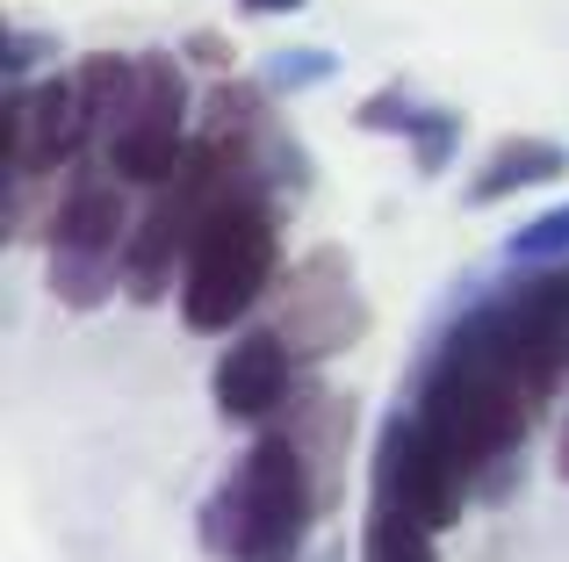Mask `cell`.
Returning a JSON list of instances; mask_svg holds the SVG:
<instances>
[{
  "label": "cell",
  "mask_w": 569,
  "mask_h": 562,
  "mask_svg": "<svg viewBox=\"0 0 569 562\" xmlns=\"http://www.w3.org/2000/svg\"><path fill=\"white\" fill-rule=\"evenodd\" d=\"M411 411H418V425L440 440V454L461 469V476L483 483V491H498L505 462L519 454L527 419L541 404L519 390V375L469 332V324H455L447 347L432 353V368L418 375V404Z\"/></svg>",
  "instance_id": "6da1fadb"
},
{
  "label": "cell",
  "mask_w": 569,
  "mask_h": 562,
  "mask_svg": "<svg viewBox=\"0 0 569 562\" xmlns=\"http://www.w3.org/2000/svg\"><path fill=\"white\" fill-rule=\"evenodd\" d=\"M310 512H318V483H310L303 454L289 433L252 440V454L209 491L202 541L217 562H289L303 541Z\"/></svg>",
  "instance_id": "7a4b0ae2"
},
{
  "label": "cell",
  "mask_w": 569,
  "mask_h": 562,
  "mask_svg": "<svg viewBox=\"0 0 569 562\" xmlns=\"http://www.w3.org/2000/svg\"><path fill=\"white\" fill-rule=\"evenodd\" d=\"M274 260H281L274 202L267 195L223 202V210L202 224V239H194V253L181 268V318L194 332H231V324L267 295Z\"/></svg>",
  "instance_id": "3957f363"
},
{
  "label": "cell",
  "mask_w": 569,
  "mask_h": 562,
  "mask_svg": "<svg viewBox=\"0 0 569 562\" xmlns=\"http://www.w3.org/2000/svg\"><path fill=\"white\" fill-rule=\"evenodd\" d=\"M130 210H123V188L87 173L58 195L51 210V295L72 310H94L116 295L123 281V253H130Z\"/></svg>",
  "instance_id": "277c9868"
},
{
  "label": "cell",
  "mask_w": 569,
  "mask_h": 562,
  "mask_svg": "<svg viewBox=\"0 0 569 562\" xmlns=\"http://www.w3.org/2000/svg\"><path fill=\"white\" fill-rule=\"evenodd\" d=\"M188 72L173 51H144L138 58V101H130V123L109 138V167L116 181L138 188H167L188 167Z\"/></svg>",
  "instance_id": "5b68a950"
},
{
  "label": "cell",
  "mask_w": 569,
  "mask_h": 562,
  "mask_svg": "<svg viewBox=\"0 0 569 562\" xmlns=\"http://www.w3.org/2000/svg\"><path fill=\"white\" fill-rule=\"evenodd\" d=\"M376 505L411 512L418 526L447 534L469 505V476L440 454V440L418 425V411H389L382 419V448H376Z\"/></svg>",
  "instance_id": "8992f818"
},
{
  "label": "cell",
  "mask_w": 569,
  "mask_h": 562,
  "mask_svg": "<svg viewBox=\"0 0 569 562\" xmlns=\"http://www.w3.org/2000/svg\"><path fill=\"white\" fill-rule=\"evenodd\" d=\"M274 332L289 339L296 361H325V353L353 347V339L368 332V303H361V289H353V268H347L339 245H318V253H303L289 268Z\"/></svg>",
  "instance_id": "52a82bcc"
},
{
  "label": "cell",
  "mask_w": 569,
  "mask_h": 562,
  "mask_svg": "<svg viewBox=\"0 0 569 562\" xmlns=\"http://www.w3.org/2000/svg\"><path fill=\"white\" fill-rule=\"evenodd\" d=\"M94 144L80 80H43V87H8V181L58 173Z\"/></svg>",
  "instance_id": "ba28073f"
},
{
  "label": "cell",
  "mask_w": 569,
  "mask_h": 562,
  "mask_svg": "<svg viewBox=\"0 0 569 562\" xmlns=\"http://www.w3.org/2000/svg\"><path fill=\"white\" fill-rule=\"evenodd\" d=\"M289 375H296V353L281 332H238L217 361V411L238 425H260L289 404Z\"/></svg>",
  "instance_id": "9c48e42d"
},
{
  "label": "cell",
  "mask_w": 569,
  "mask_h": 562,
  "mask_svg": "<svg viewBox=\"0 0 569 562\" xmlns=\"http://www.w3.org/2000/svg\"><path fill=\"white\" fill-rule=\"evenodd\" d=\"M361 130H397V138H411L418 173H440L447 152L461 144V116L455 109H426V101L397 94V87H382V94L361 101Z\"/></svg>",
  "instance_id": "30bf717a"
},
{
  "label": "cell",
  "mask_w": 569,
  "mask_h": 562,
  "mask_svg": "<svg viewBox=\"0 0 569 562\" xmlns=\"http://www.w3.org/2000/svg\"><path fill=\"white\" fill-rule=\"evenodd\" d=\"M347 425H353V411H347V397H332V390H303L289 404V425H281V433L296 440V454H303L310 483H318V505H332V491H339L332 454H347Z\"/></svg>",
  "instance_id": "8fae6325"
},
{
  "label": "cell",
  "mask_w": 569,
  "mask_h": 562,
  "mask_svg": "<svg viewBox=\"0 0 569 562\" xmlns=\"http://www.w3.org/2000/svg\"><path fill=\"white\" fill-rule=\"evenodd\" d=\"M498 303H505V318H512L519 332H527L533 347H541L548 361L569 375V260H562V268H548V274L512 281Z\"/></svg>",
  "instance_id": "7c38bea8"
},
{
  "label": "cell",
  "mask_w": 569,
  "mask_h": 562,
  "mask_svg": "<svg viewBox=\"0 0 569 562\" xmlns=\"http://www.w3.org/2000/svg\"><path fill=\"white\" fill-rule=\"evenodd\" d=\"M562 167H569V152L556 138H505L498 152L483 159V173L469 181V202H505V195H519V188L556 181Z\"/></svg>",
  "instance_id": "4fadbf2b"
},
{
  "label": "cell",
  "mask_w": 569,
  "mask_h": 562,
  "mask_svg": "<svg viewBox=\"0 0 569 562\" xmlns=\"http://www.w3.org/2000/svg\"><path fill=\"white\" fill-rule=\"evenodd\" d=\"M80 101H87V123H94V144L109 152V138L130 123V101H138V58H123V51H94V58H80Z\"/></svg>",
  "instance_id": "5bb4252c"
},
{
  "label": "cell",
  "mask_w": 569,
  "mask_h": 562,
  "mask_svg": "<svg viewBox=\"0 0 569 562\" xmlns=\"http://www.w3.org/2000/svg\"><path fill=\"white\" fill-rule=\"evenodd\" d=\"M368 562H440L432 526H418L397 505H376V520H368Z\"/></svg>",
  "instance_id": "9a60e30c"
},
{
  "label": "cell",
  "mask_w": 569,
  "mask_h": 562,
  "mask_svg": "<svg viewBox=\"0 0 569 562\" xmlns=\"http://www.w3.org/2000/svg\"><path fill=\"white\" fill-rule=\"evenodd\" d=\"M505 253H512L519 268H562V260H569V202H556V210H541L533 224H519Z\"/></svg>",
  "instance_id": "2e32d148"
},
{
  "label": "cell",
  "mask_w": 569,
  "mask_h": 562,
  "mask_svg": "<svg viewBox=\"0 0 569 562\" xmlns=\"http://www.w3.org/2000/svg\"><path fill=\"white\" fill-rule=\"evenodd\" d=\"M318 80H332V51H318V43L267 58V87H274V94H303V87H318Z\"/></svg>",
  "instance_id": "e0dca14e"
},
{
  "label": "cell",
  "mask_w": 569,
  "mask_h": 562,
  "mask_svg": "<svg viewBox=\"0 0 569 562\" xmlns=\"http://www.w3.org/2000/svg\"><path fill=\"white\" fill-rule=\"evenodd\" d=\"M43 51H51V37H37V29H8V51H0V66H8V87H22V72L37 66Z\"/></svg>",
  "instance_id": "ac0fdd59"
},
{
  "label": "cell",
  "mask_w": 569,
  "mask_h": 562,
  "mask_svg": "<svg viewBox=\"0 0 569 562\" xmlns=\"http://www.w3.org/2000/svg\"><path fill=\"white\" fill-rule=\"evenodd\" d=\"M238 8H252V14H296V8H310V0H238Z\"/></svg>",
  "instance_id": "d6986e66"
},
{
  "label": "cell",
  "mask_w": 569,
  "mask_h": 562,
  "mask_svg": "<svg viewBox=\"0 0 569 562\" xmlns=\"http://www.w3.org/2000/svg\"><path fill=\"white\" fill-rule=\"evenodd\" d=\"M556 469H562V483H569V419H562V440H556Z\"/></svg>",
  "instance_id": "ffe728a7"
}]
</instances>
